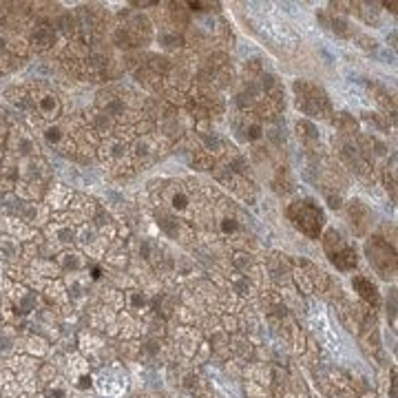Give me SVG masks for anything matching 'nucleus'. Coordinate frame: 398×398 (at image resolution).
Listing matches in <instances>:
<instances>
[{"instance_id": "1", "label": "nucleus", "mask_w": 398, "mask_h": 398, "mask_svg": "<svg viewBox=\"0 0 398 398\" xmlns=\"http://www.w3.org/2000/svg\"><path fill=\"white\" fill-rule=\"evenodd\" d=\"M288 217L295 222L301 233L316 239L321 228H323V210H321L312 199H301L288 208Z\"/></svg>"}, {"instance_id": "2", "label": "nucleus", "mask_w": 398, "mask_h": 398, "mask_svg": "<svg viewBox=\"0 0 398 398\" xmlns=\"http://www.w3.org/2000/svg\"><path fill=\"white\" fill-rule=\"evenodd\" d=\"M32 91V100H34V111L47 122H56L63 113V102H60L58 94L47 84H29Z\"/></svg>"}, {"instance_id": "3", "label": "nucleus", "mask_w": 398, "mask_h": 398, "mask_svg": "<svg viewBox=\"0 0 398 398\" xmlns=\"http://www.w3.org/2000/svg\"><path fill=\"white\" fill-rule=\"evenodd\" d=\"M367 255H370V262L372 266L380 272V277H394V270H396V259H394V250L387 246L385 241L374 237L370 243H367Z\"/></svg>"}, {"instance_id": "4", "label": "nucleus", "mask_w": 398, "mask_h": 398, "mask_svg": "<svg viewBox=\"0 0 398 398\" xmlns=\"http://www.w3.org/2000/svg\"><path fill=\"white\" fill-rule=\"evenodd\" d=\"M295 89L303 91V96H299V106L310 115H321L326 109H328V98L321 89L312 86V84H305V82H297Z\"/></svg>"}, {"instance_id": "5", "label": "nucleus", "mask_w": 398, "mask_h": 398, "mask_svg": "<svg viewBox=\"0 0 398 398\" xmlns=\"http://www.w3.org/2000/svg\"><path fill=\"white\" fill-rule=\"evenodd\" d=\"M7 148L11 150V155L18 158H38V144L32 137V133L25 129H11L7 135Z\"/></svg>"}, {"instance_id": "6", "label": "nucleus", "mask_w": 398, "mask_h": 398, "mask_svg": "<svg viewBox=\"0 0 398 398\" xmlns=\"http://www.w3.org/2000/svg\"><path fill=\"white\" fill-rule=\"evenodd\" d=\"M11 210L13 215L20 217V222H25L27 226H42L47 224V217H49L47 208L38 202H13Z\"/></svg>"}, {"instance_id": "7", "label": "nucleus", "mask_w": 398, "mask_h": 398, "mask_svg": "<svg viewBox=\"0 0 398 398\" xmlns=\"http://www.w3.org/2000/svg\"><path fill=\"white\" fill-rule=\"evenodd\" d=\"M56 44V27L53 23H42L38 25L34 32H32V38H29V47H34L36 51H47Z\"/></svg>"}, {"instance_id": "8", "label": "nucleus", "mask_w": 398, "mask_h": 398, "mask_svg": "<svg viewBox=\"0 0 398 398\" xmlns=\"http://www.w3.org/2000/svg\"><path fill=\"white\" fill-rule=\"evenodd\" d=\"M11 104H16L18 109L23 111H34V100H32V91L29 86H13V89H7V94Z\"/></svg>"}, {"instance_id": "9", "label": "nucleus", "mask_w": 398, "mask_h": 398, "mask_svg": "<svg viewBox=\"0 0 398 398\" xmlns=\"http://www.w3.org/2000/svg\"><path fill=\"white\" fill-rule=\"evenodd\" d=\"M84 264H86L84 255H82V252H75V250H71V252L65 250L63 255L58 257V266H60V268H65V270H71L73 274L78 272V270H82Z\"/></svg>"}, {"instance_id": "10", "label": "nucleus", "mask_w": 398, "mask_h": 398, "mask_svg": "<svg viewBox=\"0 0 398 398\" xmlns=\"http://www.w3.org/2000/svg\"><path fill=\"white\" fill-rule=\"evenodd\" d=\"M115 129L113 124V117L109 113H104V111H96L94 115H91V131L94 133H100V135H111Z\"/></svg>"}, {"instance_id": "11", "label": "nucleus", "mask_w": 398, "mask_h": 398, "mask_svg": "<svg viewBox=\"0 0 398 398\" xmlns=\"http://www.w3.org/2000/svg\"><path fill=\"white\" fill-rule=\"evenodd\" d=\"M20 345H23V349L27 352L29 357H42V354H47V352H49V343L44 341L42 336H36V334L23 339Z\"/></svg>"}, {"instance_id": "12", "label": "nucleus", "mask_w": 398, "mask_h": 398, "mask_svg": "<svg viewBox=\"0 0 398 398\" xmlns=\"http://www.w3.org/2000/svg\"><path fill=\"white\" fill-rule=\"evenodd\" d=\"M330 259L339 270H352L357 266V252H354V248H349V246H343L339 252H334Z\"/></svg>"}, {"instance_id": "13", "label": "nucleus", "mask_w": 398, "mask_h": 398, "mask_svg": "<svg viewBox=\"0 0 398 398\" xmlns=\"http://www.w3.org/2000/svg\"><path fill=\"white\" fill-rule=\"evenodd\" d=\"M49 231H51V237L58 241V243H63V246H69V243H73L75 239V233H73V228L71 224H65V222H53L49 226ZM51 239V241H53Z\"/></svg>"}, {"instance_id": "14", "label": "nucleus", "mask_w": 398, "mask_h": 398, "mask_svg": "<svg viewBox=\"0 0 398 398\" xmlns=\"http://www.w3.org/2000/svg\"><path fill=\"white\" fill-rule=\"evenodd\" d=\"M20 243L13 237H0V259L5 262H18L20 259Z\"/></svg>"}, {"instance_id": "15", "label": "nucleus", "mask_w": 398, "mask_h": 398, "mask_svg": "<svg viewBox=\"0 0 398 398\" xmlns=\"http://www.w3.org/2000/svg\"><path fill=\"white\" fill-rule=\"evenodd\" d=\"M354 288H357V293H359L365 301H370L372 305L378 303V290H376V285H374L370 279L354 277Z\"/></svg>"}, {"instance_id": "16", "label": "nucleus", "mask_w": 398, "mask_h": 398, "mask_svg": "<svg viewBox=\"0 0 398 398\" xmlns=\"http://www.w3.org/2000/svg\"><path fill=\"white\" fill-rule=\"evenodd\" d=\"M49 195V206H53L56 210H60V208H65L69 202H71V193L63 186V184H56V186L47 193Z\"/></svg>"}, {"instance_id": "17", "label": "nucleus", "mask_w": 398, "mask_h": 398, "mask_svg": "<svg viewBox=\"0 0 398 398\" xmlns=\"http://www.w3.org/2000/svg\"><path fill=\"white\" fill-rule=\"evenodd\" d=\"M67 396H69V390H67L65 378L56 376L53 380H49L47 385H44V398H67Z\"/></svg>"}, {"instance_id": "18", "label": "nucleus", "mask_w": 398, "mask_h": 398, "mask_svg": "<svg viewBox=\"0 0 398 398\" xmlns=\"http://www.w3.org/2000/svg\"><path fill=\"white\" fill-rule=\"evenodd\" d=\"M91 321H94L96 328L106 330V326H113V314L109 312V308H98L91 312Z\"/></svg>"}, {"instance_id": "19", "label": "nucleus", "mask_w": 398, "mask_h": 398, "mask_svg": "<svg viewBox=\"0 0 398 398\" xmlns=\"http://www.w3.org/2000/svg\"><path fill=\"white\" fill-rule=\"evenodd\" d=\"M34 270H36V274H40V277H56V274L60 272L58 266L53 262H47V259H36Z\"/></svg>"}, {"instance_id": "20", "label": "nucleus", "mask_w": 398, "mask_h": 398, "mask_svg": "<svg viewBox=\"0 0 398 398\" xmlns=\"http://www.w3.org/2000/svg\"><path fill=\"white\" fill-rule=\"evenodd\" d=\"M188 204H191V197L184 193V191H177L171 195V208L177 210V212H184V210H188Z\"/></svg>"}, {"instance_id": "21", "label": "nucleus", "mask_w": 398, "mask_h": 398, "mask_svg": "<svg viewBox=\"0 0 398 398\" xmlns=\"http://www.w3.org/2000/svg\"><path fill=\"white\" fill-rule=\"evenodd\" d=\"M44 293H47V297H49L51 301H65V299H67L65 288L60 285L58 281H56V283H47V285H44Z\"/></svg>"}, {"instance_id": "22", "label": "nucleus", "mask_w": 398, "mask_h": 398, "mask_svg": "<svg viewBox=\"0 0 398 398\" xmlns=\"http://www.w3.org/2000/svg\"><path fill=\"white\" fill-rule=\"evenodd\" d=\"M80 343H82V349H86V352H98L102 347V341L98 339V336L91 334V332H84L80 336Z\"/></svg>"}, {"instance_id": "23", "label": "nucleus", "mask_w": 398, "mask_h": 398, "mask_svg": "<svg viewBox=\"0 0 398 398\" xmlns=\"http://www.w3.org/2000/svg\"><path fill=\"white\" fill-rule=\"evenodd\" d=\"M73 387H78V390H89L91 385H94V378L89 376V372L84 374H78V376H73Z\"/></svg>"}, {"instance_id": "24", "label": "nucleus", "mask_w": 398, "mask_h": 398, "mask_svg": "<svg viewBox=\"0 0 398 398\" xmlns=\"http://www.w3.org/2000/svg\"><path fill=\"white\" fill-rule=\"evenodd\" d=\"M129 301H131V310H135V312H142V308L146 305V299L140 293H131Z\"/></svg>"}, {"instance_id": "25", "label": "nucleus", "mask_w": 398, "mask_h": 398, "mask_svg": "<svg viewBox=\"0 0 398 398\" xmlns=\"http://www.w3.org/2000/svg\"><path fill=\"white\" fill-rule=\"evenodd\" d=\"M219 226H222V231H224L226 235H233V233H237V228H239V224H237V219H235V217H224Z\"/></svg>"}]
</instances>
